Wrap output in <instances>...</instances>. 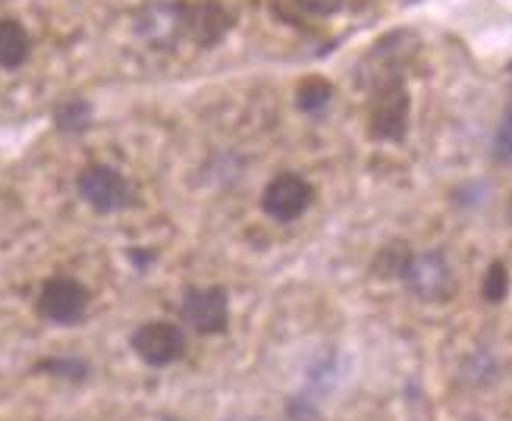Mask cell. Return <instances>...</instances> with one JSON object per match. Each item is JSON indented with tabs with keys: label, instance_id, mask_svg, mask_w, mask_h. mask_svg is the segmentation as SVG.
<instances>
[{
	"label": "cell",
	"instance_id": "7a4b0ae2",
	"mask_svg": "<svg viewBox=\"0 0 512 421\" xmlns=\"http://www.w3.org/2000/svg\"><path fill=\"white\" fill-rule=\"evenodd\" d=\"M409 132V92L399 79H387L374 92L368 110V136L374 142H403Z\"/></svg>",
	"mask_w": 512,
	"mask_h": 421
},
{
	"label": "cell",
	"instance_id": "5bb4252c",
	"mask_svg": "<svg viewBox=\"0 0 512 421\" xmlns=\"http://www.w3.org/2000/svg\"><path fill=\"white\" fill-rule=\"evenodd\" d=\"M35 371L54 374V378H66V381H85L88 378V365L82 359H44L35 365Z\"/></svg>",
	"mask_w": 512,
	"mask_h": 421
},
{
	"label": "cell",
	"instance_id": "2e32d148",
	"mask_svg": "<svg viewBox=\"0 0 512 421\" xmlns=\"http://www.w3.org/2000/svg\"><path fill=\"white\" fill-rule=\"evenodd\" d=\"M296 4L311 16H333L343 7V0H296Z\"/></svg>",
	"mask_w": 512,
	"mask_h": 421
},
{
	"label": "cell",
	"instance_id": "ac0fdd59",
	"mask_svg": "<svg viewBox=\"0 0 512 421\" xmlns=\"http://www.w3.org/2000/svg\"><path fill=\"white\" fill-rule=\"evenodd\" d=\"M509 220H512V198H509Z\"/></svg>",
	"mask_w": 512,
	"mask_h": 421
},
{
	"label": "cell",
	"instance_id": "4fadbf2b",
	"mask_svg": "<svg viewBox=\"0 0 512 421\" xmlns=\"http://www.w3.org/2000/svg\"><path fill=\"white\" fill-rule=\"evenodd\" d=\"M88 120H92V107H88L85 101H66L63 107H57V114H54V123L63 132H82L88 126Z\"/></svg>",
	"mask_w": 512,
	"mask_h": 421
},
{
	"label": "cell",
	"instance_id": "3957f363",
	"mask_svg": "<svg viewBox=\"0 0 512 421\" xmlns=\"http://www.w3.org/2000/svg\"><path fill=\"white\" fill-rule=\"evenodd\" d=\"M180 315L195 334H224L230 327V299L224 286H192L183 293Z\"/></svg>",
	"mask_w": 512,
	"mask_h": 421
},
{
	"label": "cell",
	"instance_id": "8fae6325",
	"mask_svg": "<svg viewBox=\"0 0 512 421\" xmlns=\"http://www.w3.org/2000/svg\"><path fill=\"white\" fill-rule=\"evenodd\" d=\"M330 101H333V85L321 76H308L296 88V107L305 110V114H318Z\"/></svg>",
	"mask_w": 512,
	"mask_h": 421
},
{
	"label": "cell",
	"instance_id": "8992f818",
	"mask_svg": "<svg viewBox=\"0 0 512 421\" xmlns=\"http://www.w3.org/2000/svg\"><path fill=\"white\" fill-rule=\"evenodd\" d=\"M79 195L85 205H92L98 214H114L129 205L132 189L126 183V176L107 164H92L79 173Z\"/></svg>",
	"mask_w": 512,
	"mask_h": 421
},
{
	"label": "cell",
	"instance_id": "30bf717a",
	"mask_svg": "<svg viewBox=\"0 0 512 421\" xmlns=\"http://www.w3.org/2000/svg\"><path fill=\"white\" fill-rule=\"evenodd\" d=\"M29 32L13 19H0V66L16 70L29 57Z\"/></svg>",
	"mask_w": 512,
	"mask_h": 421
},
{
	"label": "cell",
	"instance_id": "9a60e30c",
	"mask_svg": "<svg viewBox=\"0 0 512 421\" xmlns=\"http://www.w3.org/2000/svg\"><path fill=\"white\" fill-rule=\"evenodd\" d=\"M494 158L509 164L512 161V104L506 107V114L497 126V136H494Z\"/></svg>",
	"mask_w": 512,
	"mask_h": 421
},
{
	"label": "cell",
	"instance_id": "9c48e42d",
	"mask_svg": "<svg viewBox=\"0 0 512 421\" xmlns=\"http://www.w3.org/2000/svg\"><path fill=\"white\" fill-rule=\"evenodd\" d=\"M409 261H412V249H409V242L403 239H396V242H387L384 249H377L374 261H371V274L377 280H403L406 268H409Z\"/></svg>",
	"mask_w": 512,
	"mask_h": 421
},
{
	"label": "cell",
	"instance_id": "5b68a950",
	"mask_svg": "<svg viewBox=\"0 0 512 421\" xmlns=\"http://www.w3.org/2000/svg\"><path fill=\"white\" fill-rule=\"evenodd\" d=\"M311 202H315V186H311L305 176L299 173H280L261 192V208L267 217L289 224V220H299Z\"/></svg>",
	"mask_w": 512,
	"mask_h": 421
},
{
	"label": "cell",
	"instance_id": "277c9868",
	"mask_svg": "<svg viewBox=\"0 0 512 421\" xmlns=\"http://www.w3.org/2000/svg\"><path fill=\"white\" fill-rule=\"evenodd\" d=\"M132 352L151 368H167L183 359L186 352V330L173 321H148L129 340Z\"/></svg>",
	"mask_w": 512,
	"mask_h": 421
},
{
	"label": "cell",
	"instance_id": "52a82bcc",
	"mask_svg": "<svg viewBox=\"0 0 512 421\" xmlns=\"http://www.w3.org/2000/svg\"><path fill=\"white\" fill-rule=\"evenodd\" d=\"M88 308V290L73 277H51L38 293V315L54 324H76Z\"/></svg>",
	"mask_w": 512,
	"mask_h": 421
},
{
	"label": "cell",
	"instance_id": "ba28073f",
	"mask_svg": "<svg viewBox=\"0 0 512 421\" xmlns=\"http://www.w3.org/2000/svg\"><path fill=\"white\" fill-rule=\"evenodd\" d=\"M233 26V16L217 0H195L183 10V29L198 44V48H211L224 38Z\"/></svg>",
	"mask_w": 512,
	"mask_h": 421
},
{
	"label": "cell",
	"instance_id": "7c38bea8",
	"mask_svg": "<svg viewBox=\"0 0 512 421\" xmlns=\"http://www.w3.org/2000/svg\"><path fill=\"white\" fill-rule=\"evenodd\" d=\"M509 286H512L509 268H506L503 261H491V268L484 271V280H481V296L491 305H500L509 296Z\"/></svg>",
	"mask_w": 512,
	"mask_h": 421
},
{
	"label": "cell",
	"instance_id": "e0dca14e",
	"mask_svg": "<svg viewBox=\"0 0 512 421\" xmlns=\"http://www.w3.org/2000/svg\"><path fill=\"white\" fill-rule=\"evenodd\" d=\"M286 415H289V421H315V418H318V412L311 409L305 400H289Z\"/></svg>",
	"mask_w": 512,
	"mask_h": 421
},
{
	"label": "cell",
	"instance_id": "6da1fadb",
	"mask_svg": "<svg viewBox=\"0 0 512 421\" xmlns=\"http://www.w3.org/2000/svg\"><path fill=\"white\" fill-rule=\"evenodd\" d=\"M406 290L421 299V302H450L459 290L456 274H453V264L447 261V255L431 249V252H412V261L403 274Z\"/></svg>",
	"mask_w": 512,
	"mask_h": 421
}]
</instances>
